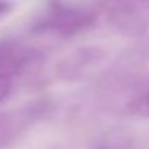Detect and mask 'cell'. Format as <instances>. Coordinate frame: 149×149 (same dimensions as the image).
I'll return each mask as SVG.
<instances>
[{
  "mask_svg": "<svg viewBox=\"0 0 149 149\" xmlns=\"http://www.w3.org/2000/svg\"><path fill=\"white\" fill-rule=\"evenodd\" d=\"M109 23L123 36H139L149 26V13L139 3H117L111 10Z\"/></svg>",
  "mask_w": 149,
  "mask_h": 149,
  "instance_id": "6da1fadb",
  "label": "cell"
},
{
  "mask_svg": "<svg viewBox=\"0 0 149 149\" xmlns=\"http://www.w3.org/2000/svg\"><path fill=\"white\" fill-rule=\"evenodd\" d=\"M132 111L139 116H148L149 117V88L143 91L138 98L132 103Z\"/></svg>",
  "mask_w": 149,
  "mask_h": 149,
  "instance_id": "7a4b0ae2",
  "label": "cell"
},
{
  "mask_svg": "<svg viewBox=\"0 0 149 149\" xmlns=\"http://www.w3.org/2000/svg\"><path fill=\"white\" fill-rule=\"evenodd\" d=\"M11 87H13V79L8 74H0V103L10 95Z\"/></svg>",
  "mask_w": 149,
  "mask_h": 149,
  "instance_id": "3957f363",
  "label": "cell"
},
{
  "mask_svg": "<svg viewBox=\"0 0 149 149\" xmlns=\"http://www.w3.org/2000/svg\"><path fill=\"white\" fill-rule=\"evenodd\" d=\"M5 8H7V5H3V3H0V15H2V11H3Z\"/></svg>",
  "mask_w": 149,
  "mask_h": 149,
  "instance_id": "277c9868",
  "label": "cell"
}]
</instances>
